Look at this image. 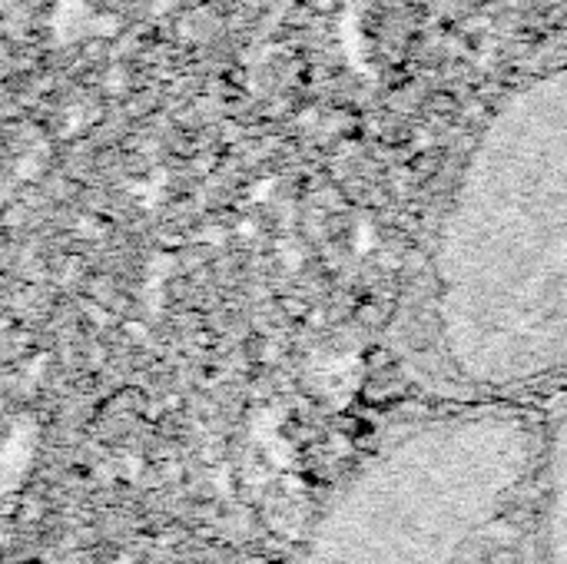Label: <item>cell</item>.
<instances>
[{"label": "cell", "mask_w": 567, "mask_h": 564, "mask_svg": "<svg viewBox=\"0 0 567 564\" xmlns=\"http://www.w3.org/2000/svg\"><path fill=\"white\" fill-rule=\"evenodd\" d=\"M435 326L485 386L567 369V66L518 90L472 146L439 229Z\"/></svg>", "instance_id": "6da1fadb"}]
</instances>
